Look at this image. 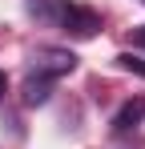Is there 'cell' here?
Returning <instances> with one entry per match:
<instances>
[{
  "label": "cell",
  "instance_id": "6",
  "mask_svg": "<svg viewBox=\"0 0 145 149\" xmlns=\"http://www.w3.org/2000/svg\"><path fill=\"white\" fill-rule=\"evenodd\" d=\"M117 65L125 69V73H137V77H145V61H141V56H133V52H121V56H117Z\"/></svg>",
  "mask_w": 145,
  "mask_h": 149
},
{
  "label": "cell",
  "instance_id": "3",
  "mask_svg": "<svg viewBox=\"0 0 145 149\" xmlns=\"http://www.w3.org/2000/svg\"><path fill=\"white\" fill-rule=\"evenodd\" d=\"M24 8H28V16L32 20H40V24H61V16H65V0H24Z\"/></svg>",
  "mask_w": 145,
  "mask_h": 149
},
{
  "label": "cell",
  "instance_id": "5",
  "mask_svg": "<svg viewBox=\"0 0 145 149\" xmlns=\"http://www.w3.org/2000/svg\"><path fill=\"white\" fill-rule=\"evenodd\" d=\"M141 117H145V101H141V97H133V101H125V105H121V113L113 117V129H117V133H129V129L141 121Z\"/></svg>",
  "mask_w": 145,
  "mask_h": 149
},
{
  "label": "cell",
  "instance_id": "8",
  "mask_svg": "<svg viewBox=\"0 0 145 149\" xmlns=\"http://www.w3.org/2000/svg\"><path fill=\"white\" fill-rule=\"evenodd\" d=\"M4 93H8V77L0 73V101H4Z\"/></svg>",
  "mask_w": 145,
  "mask_h": 149
},
{
  "label": "cell",
  "instance_id": "1",
  "mask_svg": "<svg viewBox=\"0 0 145 149\" xmlns=\"http://www.w3.org/2000/svg\"><path fill=\"white\" fill-rule=\"evenodd\" d=\"M28 69L36 77H69L72 69H77V56H72L69 49H56V45H40V49L28 52Z\"/></svg>",
  "mask_w": 145,
  "mask_h": 149
},
{
  "label": "cell",
  "instance_id": "7",
  "mask_svg": "<svg viewBox=\"0 0 145 149\" xmlns=\"http://www.w3.org/2000/svg\"><path fill=\"white\" fill-rule=\"evenodd\" d=\"M133 45H141V49H145V24H141V28H133Z\"/></svg>",
  "mask_w": 145,
  "mask_h": 149
},
{
  "label": "cell",
  "instance_id": "2",
  "mask_svg": "<svg viewBox=\"0 0 145 149\" xmlns=\"http://www.w3.org/2000/svg\"><path fill=\"white\" fill-rule=\"evenodd\" d=\"M61 28L72 32V36H93L101 28V16L93 8H77V4H65V16H61Z\"/></svg>",
  "mask_w": 145,
  "mask_h": 149
},
{
  "label": "cell",
  "instance_id": "4",
  "mask_svg": "<svg viewBox=\"0 0 145 149\" xmlns=\"http://www.w3.org/2000/svg\"><path fill=\"white\" fill-rule=\"evenodd\" d=\"M48 93H52V81H48V77L28 73V81H24V89H20L24 105H45V101H48Z\"/></svg>",
  "mask_w": 145,
  "mask_h": 149
}]
</instances>
